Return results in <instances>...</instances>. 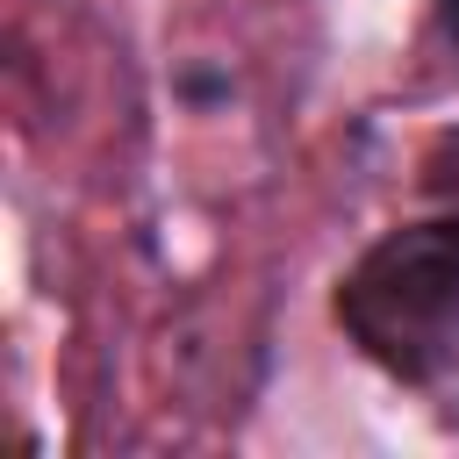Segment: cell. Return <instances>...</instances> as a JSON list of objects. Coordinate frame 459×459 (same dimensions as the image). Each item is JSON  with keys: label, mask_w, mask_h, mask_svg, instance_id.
Segmentation results:
<instances>
[{"label": "cell", "mask_w": 459, "mask_h": 459, "mask_svg": "<svg viewBox=\"0 0 459 459\" xmlns=\"http://www.w3.org/2000/svg\"><path fill=\"white\" fill-rule=\"evenodd\" d=\"M330 316L373 373L402 387L445 380L459 366V208L380 230L344 265Z\"/></svg>", "instance_id": "6da1fadb"}, {"label": "cell", "mask_w": 459, "mask_h": 459, "mask_svg": "<svg viewBox=\"0 0 459 459\" xmlns=\"http://www.w3.org/2000/svg\"><path fill=\"white\" fill-rule=\"evenodd\" d=\"M430 36H437V50H445L452 72H459V0H430Z\"/></svg>", "instance_id": "7a4b0ae2"}]
</instances>
